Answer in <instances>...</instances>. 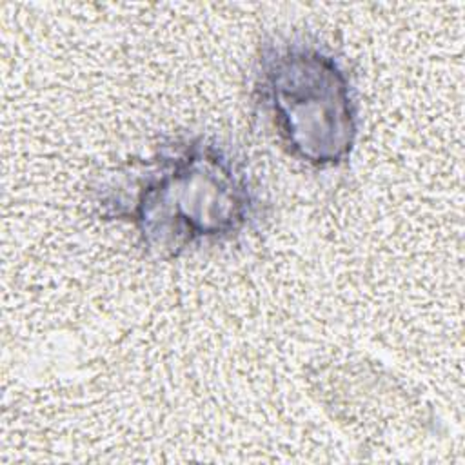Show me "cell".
<instances>
[{
    "mask_svg": "<svg viewBox=\"0 0 465 465\" xmlns=\"http://www.w3.org/2000/svg\"><path fill=\"white\" fill-rule=\"evenodd\" d=\"M251 102L294 162L340 169L360 134V104L347 58L305 31L265 36L251 69Z\"/></svg>",
    "mask_w": 465,
    "mask_h": 465,
    "instance_id": "cell-2",
    "label": "cell"
},
{
    "mask_svg": "<svg viewBox=\"0 0 465 465\" xmlns=\"http://www.w3.org/2000/svg\"><path fill=\"white\" fill-rule=\"evenodd\" d=\"M105 222L127 225L154 258L174 260L252 232L267 200L245 158L222 138L183 131L107 173L93 189Z\"/></svg>",
    "mask_w": 465,
    "mask_h": 465,
    "instance_id": "cell-1",
    "label": "cell"
}]
</instances>
